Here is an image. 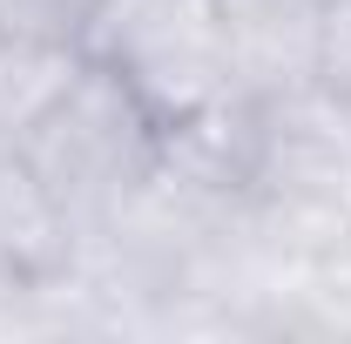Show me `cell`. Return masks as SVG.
I'll return each instance as SVG.
<instances>
[{
    "label": "cell",
    "mask_w": 351,
    "mask_h": 344,
    "mask_svg": "<svg viewBox=\"0 0 351 344\" xmlns=\"http://www.w3.org/2000/svg\"><path fill=\"white\" fill-rule=\"evenodd\" d=\"M162 142L169 129L122 88V75L88 61L75 88L21 135V156L82 243L149 196V182L162 175Z\"/></svg>",
    "instance_id": "1"
},
{
    "label": "cell",
    "mask_w": 351,
    "mask_h": 344,
    "mask_svg": "<svg viewBox=\"0 0 351 344\" xmlns=\"http://www.w3.org/2000/svg\"><path fill=\"white\" fill-rule=\"evenodd\" d=\"M243 216L284 257H331L351 243V101L331 82L257 95V162Z\"/></svg>",
    "instance_id": "2"
},
{
    "label": "cell",
    "mask_w": 351,
    "mask_h": 344,
    "mask_svg": "<svg viewBox=\"0 0 351 344\" xmlns=\"http://www.w3.org/2000/svg\"><path fill=\"white\" fill-rule=\"evenodd\" d=\"M88 61L122 75V88L162 129L237 95V61L217 0H108Z\"/></svg>",
    "instance_id": "3"
},
{
    "label": "cell",
    "mask_w": 351,
    "mask_h": 344,
    "mask_svg": "<svg viewBox=\"0 0 351 344\" xmlns=\"http://www.w3.org/2000/svg\"><path fill=\"white\" fill-rule=\"evenodd\" d=\"M217 14L243 95H284L298 82H317L324 0H217Z\"/></svg>",
    "instance_id": "4"
},
{
    "label": "cell",
    "mask_w": 351,
    "mask_h": 344,
    "mask_svg": "<svg viewBox=\"0 0 351 344\" xmlns=\"http://www.w3.org/2000/svg\"><path fill=\"white\" fill-rule=\"evenodd\" d=\"M75 270V230L27 169V156H0V304L34 297Z\"/></svg>",
    "instance_id": "5"
},
{
    "label": "cell",
    "mask_w": 351,
    "mask_h": 344,
    "mask_svg": "<svg viewBox=\"0 0 351 344\" xmlns=\"http://www.w3.org/2000/svg\"><path fill=\"white\" fill-rule=\"evenodd\" d=\"M82 68H88L82 47L27 41V34H0V129L21 142V135H27L47 108L75 88Z\"/></svg>",
    "instance_id": "6"
},
{
    "label": "cell",
    "mask_w": 351,
    "mask_h": 344,
    "mask_svg": "<svg viewBox=\"0 0 351 344\" xmlns=\"http://www.w3.org/2000/svg\"><path fill=\"white\" fill-rule=\"evenodd\" d=\"M108 0H0V34H27V41H61L82 47L95 41Z\"/></svg>",
    "instance_id": "7"
},
{
    "label": "cell",
    "mask_w": 351,
    "mask_h": 344,
    "mask_svg": "<svg viewBox=\"0 0 351 344\" xmlns=\"http://www.w3.org/2000/svg\"><path fill=\"white\" fill-rule=\"evenodd\" d=\"M317 82H331L351 101V0H324V47H317Z\"/></svg>",
    "instance_id": "8"
},
{
    "label": "cell",
    "mask_w": 351,
    "mask_h": 344,
    "mask_svg": "<svg viewBox=\"0 0 351 344\" xmlns=\"http://www.w3.org/2000/svg\"><path fill=\"white\" fill-rule=\"evenodd\" d=\"M14 149H21V142H14V135H7V129H0V156H14Z\"/></svg>",
    "instance_id": "9"
},
{
    "label": "cell",
    "mask_w": 351,
    "mask_h": 344,
    "mask_svg": "<svg viewBox=\"0 0 351 344\" xmlns=\"http://www.w3.org/2000/svg\"><path fill=\"white\" fill-rule=\"evenodd\" d=\"M345 250H351V243H345Z\"/></svg>",
    "instance_id": "10"
}]
</instances>
